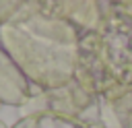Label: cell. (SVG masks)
Segmentation results:
<instances>
[{
  "mask_svg": "<svg viewBox=\"0 0 132 128\" xmlns=\"http://www.w3.org/2000/svg\"><path fill=\"white\" fill-rule=\"evenodd\" d=\"M80 31L64 19L41 10L39 2H23L21 10L0 25V50L41 93L74 78Z\"/></svg>",
  "mask_w": 132,
  "mask_h": 128,
  "instance_id": "cell-1",
  "label": "cell"
},
{
  "mask_svg": "<svg viewBox=\"0 0 132 128\" xmlns=\"http://www.w3.org/2000/svg\"><path fill=\"white\" fill-rule=\"evenodd\" d=\"M103 17L97 27L103 64L118 85H132V12L124 2H101Z\"/></svg>",
  "mask_w": 132,
  "mask_h": 128,
  "instance_id": "cell-2",
  "label": "cell"
},
{
  "mask_svg": "<svg viewBox=\"0 0 132 128\" xmlns=\"http://www.w3.org/2000/svg\"><path fill=\"white\" fill-rule=\"evenodd\" d=\"M74 81L91 95L103 97L113 85H118L101 58V47H99V35L97 31H82L80 41H78V58H76V68H74Z\"/></svg>",
  "mask_w": 132,
  "mask_h": 128,
  "instance_id": "cell-3",
  "label": "cell"
},
{
  "mask_svg": "<svg viewBox=\"0 0 132 128\" xmlns=\"http://www.w3.org/2000/svg\"><path fill=\"white\" fill-rule=\"evenodd\" d=\"M45 107L50 111L62 114V116H70V118H78L82 122H95L101 120L99 114V97L87 93L74 78L54 91H45L41 93Z\"/></svg>",
  "mask_w": 132,
  "mask_h": 128,
  "instance_id": "cell-4",
  "label": "cell"
},
{
  "mask_svg": "<svg viewBox=\"0 0 132 128\" xmlns=\"http://www.w3.org/2000/svg\"><path fill=\"white\" fill-rule=\"evenodd\" d=\"M39 6L43 12L68 21L80 33L97 31L103 17V4L95 0H41Z\"/></svg>",
  "mask_w": 132,
  "mask_h": 128,
  "instance_id": "cell-5",
  "label": "cell"
},
{
  "mask_svg": "<svg viewBox=\"0 0 132 128\" xmlns=\"http://www.w3.org/2000/svg\"><path fill=\"white\" fill-rule=\"evenodd\" d=\"M31 99H33V85L10 60V56L4 50H0V103L21 107Z\"/></svg>",
  "mask_w": 132,
  "mask_h": 128,
  "instance_id": "cell-6",
  "label": "cell"
},
{
  "mask_svg": "<svg viewBox=\"0 0 132 128\" xmlns=\"http://www.w3.org/2000/svg\"><path fill=\"white\" fill-rule=\"evenodd\" d=\"M10 128H105L103 120L95 122H82L78 118L62 116L50 109H37L23 118H19Z\"/></svg>",
  "mask_w": 132,
  "mask_h": 128,
  "instance_id": "cell-7",
  "label": "cell"
},
{
  "mask_svg": "<svg viewBox=\"0 0 132 128\" xmlns=\"http://www.w3.org/2000/svg\"><path fill=\"white\" fill-rule=\"evenodd\" d=\"M101 99L107 103V107L124 128L132 114V85H113Z\"/></svg>",
  "mask_w": 132,
  "mask_h": 128,
  "instance_id": "cell-8",
  "label": "cell"
},
{
  "mask_svg": "<svg viewBox=\"0 0 132 128\" xmlns=\"http://www.w3.org/2000/svg\"><path fill=\"white\" fill-rule=\"evenodd\" d=\"M21 0H0V25H4L8 19H12L21 10Z\"/></svg>",
  "mask_w": 132,
  "mask_h": 128,
  "instance_id": "cell-9",
  "label": "cell"
},
{
  "mask_svg": "<svg viewBox=\"0 0 132 128\" xmlns=\"http://www.w3.org/2000/svg\"><path fill=\"white\" fill-rule=\"evenodd\" d=\"M124 128H132V114H130V118H128V122H126V126Z\"/></svg>",
  "mask_w": 132,
  "mask_h": 128,
  "instance_id": "cell-10",
  "label": "cell"
},
{
  "mask_svg": "<svg viewBox=\"0 0 132 128\" xmlns=\"http://www.w3.org/2000/svg\"><path fill=\"white\" fill-rule=\"evenodd\" d=\"M0 128H6V124H4V122H2V120H0Z\"/></svg>",
  "mask_w": 132,
  "mask_h": 128,
  "instance_id": "cell-11",
  "label": "cell"
},
{
  "mask_svg": "<svg viewBox=\"0 0 132 128\" xmlns=\"http://www.w3.org/2000/svg\"><path fill=\"white\" fill-rule=\"evenodd\" d=\"M0 109H2V103H0Z\"/></svg>",
  "mask_w": 132,
  "mask_h": 128,
  "instance_id": "cell-12",
  "label": "cell"
}]
</instances>
